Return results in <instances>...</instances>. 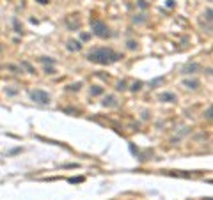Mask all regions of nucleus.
I'll use <instances>...</instances> for the list:
<instances>
[{
    "instance_id": "1",
    "label": "nucleus",
    "mask_w": 213,
    "mask_h": 200,
    "mask_svg": "<svg viewBox=\"0 0 213 200\" xmlns=\"http://www.w3.org/2000/svg\"><path fill=\"white\" fill-rule=\"evenodd\" d=\"M119 59H121V55L115 53L114 50H110V48H98V50L89 53V60L91 62H98V64H103V66L115 62Z\"/></svg>"
},
{
    "instance_id": "2",
    "label": "nucleus",
    "mask_w": 213,
    "mask_h": 200,
    "mask_svg": "<svg viewBox=\"0 0 213 200\" xmlns=\"http://www.w3.org/2000/svg\"><path fill=\"white\" fill-rule=\"evenodd\" d=\"M92 32L100 37H108L110 32H108V27L103 23V21H92Z\"/></svg>"
},
{
    "instance_id": "3",
    "label": "nucleus",
    "mask_w": 213,
    "mask_h": 200,
    "mask_svg": "<svg viewBox=\"0 0 213 200\" xmlns=\"http://www.w3.org/2000/svg\"><path fill=\"white\" fill-rule=\"evenodd\" d=\"M30 97L36 103H41V105H48L50 103V96H48V92H44V90H32Z\"/></svg>"
},
{
    "instance_id": "4",
    "label": "nucleus",
    "mask_w": 213,
    "mask_h": 200,
    "mask_svg": "<svg viewBox=\"0 0 213 200\" xmlns=\"http://www.w3.org/2000/svg\"><path fill=\"white\" fill-rule=\"evenodd\" d=\"M183 85H185L186 89H197L201 83H199V80H195V78H193V80H185V82H183Z\"/></svg>"
},
{
    "instance_id": "5",
    "label": "nucleus",
    "mask_w": 213,
    "mask_h": 200,
    "mask_svg": "<svg viewBox=\"0 0 213 200\" xmlns=\"http://www.w3.org/2000/svg\"><path fill=\"white\" fill-rule=\"evenodd\" d=\"M160 99H162V101H167V103H172V101H176V96H174L172 92H165V94L160 96Z\"/></svg>"
},
{
    "instance_id": "6",
    "label": "nucleus",
    "mask_w": 213,
    "mask_h": 200,
    "mask_svg": "<svg viewBox=\"0 0 213 200\" xmlns=\"http://www.w3.org/2000/svg\"><path fill=\"white\" fill-rule=\"evenodd\" d=\"M195 71H199V66H197V64H190V66H186V67L183 69L185 74H192V73H195Z\"/></svg>"
},
{
    "instance_id": "7",
    "label": "nucleus",
    "mask_w": 213,
    "mask_h": 200,
    "mask_svg": "<svg viewBox=\"0 0 213 200\" xmlns=\"http://www.w3.org/2000/svg\"><path fill=\"white\" fill-rule=\"evenodd\" d=\"M68 48H69L71 52H75V50H80L82 44H80V42H76V41H69V42H68Z\"/></svg>"
},
{
    "instance_id": "8",
    "label": "nucleus",
    "mask_w": 213,
    "mask_h": 200,
    "mask_svg": "<svg viewBox=\"0 0 213 200\" xmlns=\"http://www.w3.org/2000/svg\"><path fill=\"white\" fill-rule=\"evenodd\" d=\"M114 101H115V97H114V96H107V97H105V101H103V106H114V105H115Z\"/></svg>"
},
{
    "instance_id": "9",
    "label": "nucleus",
    "mask_w": 213,
    "mask_h": 200,
    "mask_svg": "<svg viewBox=\"0 0 213 200\" xmlns=\"http://www.w3.org/2000/svg\"><path fill=\"white\" fill-rule=\"evenodd\" d=\"M162 82H163V78H156V80H153L151 83H149V87H151V89H154L156 85H160Z\"/></svg>"
},
{
    "instance_id": "10",
    "label": "nucleus",
    "mask_w": 213,
    "mask_h": 200,
    "mask_svg": "<svg viewBox=\"0 0 213 200\" xmlns=\"http://www.w3.org/2000/svg\"><path fill=\"white\" fill-rule=\"evenodd\" d=\"M103 92V89H100V87H94V89H91V94L92 96H100Z\"/></svg>"
},
{
    "instance_id": "11",
    "label": "nucleus",
    "mask_w": 213,
    "mask_h": 200,
    "mask_svg": "<svg viewBox=\"0 0 213 200\" xmlns=\"http://www.w3.org/2000/svg\"><path fill=\"white\" fill-rule=\"evenodd\" d=\"M140 87H142V83H140V82H135V83L132 85V90H133V92H135V90H139Z\"/></svg>"
},
{
    "instance_id": "12",
    "label": "nucleus",
    "mask_w": 213,
    "mask_h": 200,
    "mask_svg": "<svg viewBox=\"0 0 213 200\" xmlns=\"http://www.w3.org/2000/svg\"><path fill=\"white\" fill-rule=\"evenodd\" d=\"M126 89V82H119L117 83V90H124Z\"/></svg>"
},
{
    "instance_id": "13",
    "label": "nucleus",
    "mask_w": 213,
    "mask_h": 200,
    "mask_svg": "<svg viewBox=\"0 0 213 200\" xmlns=\"http://www.w3.org/2000/svg\"><path fill=\"white\" fill-rule=\"evenodd\" d=\"M128 48H132V50H133V48H137V42H135V41H130V42H128Z\"/></svg>"
},
{
    "instance_id": "14",
    "label": "nucleus",
    "mask_w": 213,
    "mask_h": 200,
    "mask_svg": "<svg viewBox=\"0 0 213 200\" xmlns=\"http://www.w3.org/2000/svg\"><path fill=\"white\" fill-rule=\"evenodd\" d=\"M69 89H71V90H78V89H80V83H75V85H71Z\"/></svg>"
},
{
    "instance_id": "15",
    "label": "nucleus",
    "mask_w": 213,
    "mask_h": 200,
    "mask_svg": "<svg viewBox=\"0 0 213 200\" xmlns=\"http://www.w3.org/2000/svg\"><path fill=\"white\" fill-rule=\"evenodd\" d=\"M43 62H50V64H53V59H48V57H44V59H43Z\"/></svg>"
},
{
    "instance_id": "16",
    "label": "nucleus",
    "mask_w": 213,
    "mask_h": 200,
    "mask_svg": "<svg viewBox=\"0 0 213 200\" xmlns=\"http://www.w3.org/2000/svg\"><path fill=\"white\" fill-rule=\"evenodd\" d=\"M206 117H208V119H211V108H208V112H206Z\"/></svg>"
},
{
    "instance_id": "17",
    "label": "nucleus",
    "mask_w": 213,
    "mask_h": 200,
    "mask_svg": "<svg viewBox=\"0 0 213 200\" xmlns=\"http://www.w3.org/2000/svg\"><path fill=\"white\" fill-rule=\"evenodd\" d=\"M139 5H140V7H146V5H147V4H146V2H144V0H139Z\"/></svg>"
},
{
    "instance_id": "18",
    "label": "nucleus",
    "mask_w": 213,
    "mask_h": 200,
    "mask_svg": "<svg viewBox=\"0 0 213 200\" xmlns=\"http://www.w3.org/2000/svg\"><path fill=\"white\" fill-rule=\"evenodd\" d=\"M46 73H48V74H53V73H55V71H53L51 67H46Z\"/></svg>"
},
{
    "instance_id": "19",
    "label": "nucleus",
    "mask_w": 213,
    "mask_h": 200,
    "mask_svg": "<svg viewBox=\"0 0 213 200\" xmlns=\"http://www.w3.org/2000/svg\"><path fill=\"white\" fill-rule=\"evenodd\" d=\"M39 4H48V0H37Z\"/></svg>"
}]
</instances>
